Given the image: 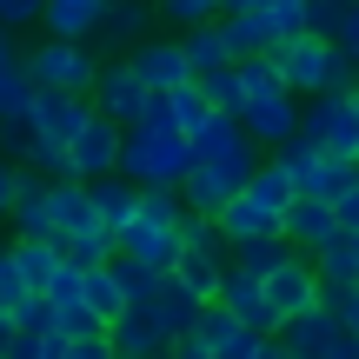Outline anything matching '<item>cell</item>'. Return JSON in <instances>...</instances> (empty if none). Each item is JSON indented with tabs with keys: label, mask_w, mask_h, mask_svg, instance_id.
Returning <instances> with one entry per match:
<instances>
[{
	"label": "cell",
	"mask_w": 359,
	"mask_h": 359,
	"mask_svg": "<svg viewBox=\"0 0 359 359\" xmlns=\"http://www.w3.org/2000/svg\"><path fill=\"white\" fill-rule=\"evenodd\" d=\"M180 53H187L193 80H200V74H213V67H226V60H233V47H226V34H219V13H213V20L180 27Z\"/></svg>",
	"instance_id": "cell-22"
},
{
	"label": "cell",
	"mask_w": 359,
	"mask_h": 359,
	"mask_svg": "<svg viewBox=\"0 0 359 359\" xmlns=\"http://www.w3.org/2000/svg\"><path fill=\"white\" fill-rule=\"evenodd\" d=\"M206 114H213V107H206V87H200V80H180V87H167V120L187 133V140L206 127Z\"/></svg>",
	"instance_id": "cell-28"
},
{
	"label": "cell",
	"mask_w": 359,
	"mask_h": 359,
	"mask_svg": "<svg viewBox=\"0 0 359 359\" xmlns=\"http://www.w3.org/2000/svg\"><path fill=\"white\" fill-rule=\"evenodd\" d=\"M353 107H359V80H353Z\"/></svg>",
	"instance_id": "cell-42"
},
{
	"label": "cell",
	"mask_w": 359,
	"mask_h": 359,
	"mask_svg": "<svg viewBox=\"0 0 359 359\" xmlns=\"http://www.w3.org/2000/svg\"><path fill=\"white\" fill-rule=\"evenodd\" d=\"M273 60H280V80L299 93V100H306V93H326V87H353V80H359V60L339 47L333 34H313V27L286 34L280 47H273Z\"/></svg>",
	"instance_id": "cell-2"
},
{
	"label": "cell",
	"mask_w": 359,
	"mask_h": 359,
	"mask_svg": "<svg viewBox=\"0 0 359 359\" xmlns=\"http://www.w3.org/2000/svg\"><path fill=\"white\" fill-rule=\"evenodd\" d=\"M259 286H266V299H273V313H280V320H286V313H299V306H313V299H326V293H320V273H313L306 253H286Z\"/></svg>",
	"instance_id": "cell-14"
},
{
	"label": "cell",
	"mask_w": 359,
	"mask_h": 359,
	"mask_svg": "<svg viewBox=\"0 0 359 359\" xmlns=\"http://www.w3.org/2000/svg\"><path fill=\"white\" fill-rule=\"evenodd\" d=\"M173 280L187 286L193 299H219V280H226V253H206V246H180Z\"/></svg>",
	"instance_id": "cell-23"
},
{
	"label": "cell",
	"mask_w": 359,
	"mask_h": 359,
	"mask_svg": "<svg viewBox=\"0 0 359 359\" xmlns=\"http://www.w3.org/2000/svg\"><path fill=\"white\" fill-rule=\"evenodd\" d=\"M219 7H226V0H154V13H160V20H173V27H193V20H213Z\"/></svg>",
	"instance_id": "cell-32"
},
{
	"label": "cell",
	"mask_w": 359,
	"mask_h": 359,
	"mask_svg": "<svg viewBox=\"0 0 359 359\" xmlns=\"http://www.w3.org/2000/svg\"><path fill=\"white\" fill-rule=\"evenodd\" d=\"M20 60V34H13V27H0V67H13Z\"/></svg>",
	"instance_id": "cell-40"
},
{
	"label": "cell",
	"mask_w": 359,
	"mask_h": 359,
	"mask_svg": "<svg viewBox=\"0 0 359 359\" xmlns=\"http://www.w3.org/2000/svg\"><path fill=\"white\" fill-rule=\"evenodd\" d=\"M114 167H120V120L87 114L80 133L67 140V173H74V180H100V173H114Z\"/></svg>",
	"instance_id": "cell-12"
},
{
	"label": "cell",
	"mask_w": 359,
	"mask_h": 359,
	"mask_svg": "<svg viewBox=\"0 0 359 359\" xmlns=\"http://www.w3.org/2000/svg\"><path fill=\"white\" fill-rule=\"evenodd\" d=\"M200 87H206V107H213V114H240V100H246V87H240V74H233V60L213 67V74H200Z\"/></svg>",
	"instance_id": "cell-30"
},
{
	"label": "cell",
	"mask_w": 359,
	"mask_h": 359,
	"mask_svg": "<svg viewBox=\"0 0 359 359\" xmlns=\"http://www.w3.org/2000/svg\"><path fill=\"white\" fill-rule=\"evenodd\" d=\"M7 359H67V333L60 326H13Z\"/></svg>",
	"instance_id": "cell-29"
},
{
	"label": "cell",
	"mask_w": 359,
	"mask_h": 359,
	"mask_svg": "<svg viewBox=\"0 0 359 359\" xmlns=\"http://www.w3.org/2000/svg\"><path fill=\"white\" fill-rule=\"evenodd\" d=\"M253 167H259V140L219 147V154H193L187 173H180V200H187V213H219V206L246 187Z\"/></svg>",
	"instance_id": "cell-5"
},
{
	"label": "cell",
	"mask_w": 359,
	"mask_h": 359,
	"mask_svg": "<svg viewBox=\"0 0 359 359\" xmlns=\"http://www.w3.org/2000/svg\"><path fill=\"white\" fill-rule=\"evenodd\" d=\"M40 7H47V0H0V27L27 34V27H40Z\"/></svg>",
	"instance_id": "cell-35"
},
{
	"label": "cell",
	"mask_w": 359,
	"mask_h": 359,
	"mask_svg": "<svg viewBox=\"0 0 359 359\" xmlns=\"http://www.w3.org/2000/svg\"><path fill=\"white\" fill-rule=\"evenodd\" d=\"M219 306H233L246 326H259V333H273L280 326V313H273V299H266V286H259V273H240L226 259V280H219Z\"/></svg>",
	"instance_id": "cell-18"
},
{
	"label": "cell",
	"mask_w": 359,
	"mask_h": 359,
	"mask_svg": "<svg viewBox=\"0 0 359 359\" xmlns=\"http://www.w3.org/2000/svg\"><path fill=\"white\" fill-rule=\"evenodd\" d=\"M313 273H320V293L333 299V293H346V286L359 280V233H346V226H333L320 246H313Z\"/></svg>",
	"instance_id": "cell-15"
},
{
	"label": "cell",
	"mask_w": 359,
	"mask_h": 359,
	"mask_svg": "<svg viewBox=\"0 0 359 359\" xmlns=\"http://www.w3.org/2000/svg\"><path fill=\"white\" fill-rule=\"evenodd\" d=\"M7 333H13V320H7V313H0V359H7Z\"/></svg>",
	"instance_id": "cell-41"
},
{
	"label": "cell",
	"mask_w": 359,
	"mask_h": 359,
	"mask_svg": "<svg viewBox=\"0 0 359 359\" xmlns=\"http://www.w3.org/2000/svg\"><path fill=\"white\" fill-rule=\"evenodd\" d=\"M27 100H34V80H27V67H20V60L0 67V120L27 114Z\"/></svg>",
	"instance_id": "cell-31"
},
{
	"label": "cell",
	"mask_w": 359,
	"mask_h": 359,
	"mask_svg": "<svg viewBox=\"0 0 359 359\" xmlns=\"http://www.w3.org/2000/svg\"><path fill=\"white\" fill-rule=\"evenodd\" d=\"M219 34H226V47H233V60L240 53H273L280 47V27H273V13L259 7H219Z\"/></svg>",
	"instance_id": "cell-17"
},
{
	"label": "cell",
	"mask_w": 359,
	"mask_h": 359,
	"mask_svg": "<svg viewBox=\"0 0 359 359\" xmlns=\"http://www.w3.org/2000/svg\"><path fill=\"white\" fill-rule=\"evenodd\" d=\"M240 127L253 133L259 147L293 140V133H299V93L293 87H259V93H246V100H240Z\"/></svg>",
	"instance_id": "cell-11"
},
{
	"label": "cell",
	"mask_w": 359,
	"mask_h": 359,
	"mask_svg": "<svg viewBox=\"0 0 359 359\" xmlns=\"http://www.w3.org/2000/svg\"><path fill=\"white\" fill-rule=\"evenodd\" d=\"M80 299H87L100 320L127 313V280H120V259H100V266H80Z\"/></svg>",
	"instance_id": "cell-24"
},
{
	"label": "cell",
	"mask_w": 359,
	"mask_h": 359,
	"mask_svg": "<svg viewBox=\"0 0 359 359\" xmlns=\"http://www.w3.org/2000/svg\"><path fill=\"white\" fill-rule=\"evenodd\" d=\"M180 219H187L180 187H140V206L120 226V253L140 259V266H173L180 259Z\"/></svg>",
	"instance_id": "cell-3"
},
{
	"label": "cell",
	"mask_w": 359,
	"mask_h": 359,
	"mask_svg": "<svg viewBox=\"0 0 359 359\" xmlns=\"http://www.w3.org/2000/svg\"><path fill=\"white\" fill-rule=\"evenodd\" d=\"M27 154V114H13V120H0V160H20Z\"/></svg>",
	"instance_id": "cell-36"
},
{
	"label": "cell",
	"mask_w": 359,
	"mask_h": 359,
	"mask_svg": "<svg viewBox=\"0 0 359 359\" xmlns=\"http://www.w3.org/2000/svg\"><path fill=\"white\" fill-rule=\"evenodd\" d=\"M60 253L74 259V266H100V259H114V253H120V233H114V226H100V219H80V226H67V233H60Z\"/></svg>",
	"instance_id": "cell-25"
},
{
	"label": "cell",
	"mask_w": 359,
	"mask_h": 359,
	"mask_svg": "<svg viewBox=\"0 0 359 359\" xmlns=\"http://www.w3.org/2000/svg\"><path fill=\"white\" fill-rule=\"evenodd\" d=\"M87 100H93V114H107V120H120V127H133V120H147V114H154V100H160V93L147 87V80L133 74L127 60H107L100 74H93Z\"/></svg>",
	"instance_id": "cell-9"
},
{
	"label": "cell",
	"mask_w": 359,
	"mask_h": 359,
	"mask_svg": "<svg viewBox=\"0 0 359 359\" xmlns=\"http://www.w3.org/2000/svg\"><path fill=\"white\" fill-rule=\"evenodd\" d=\"M333 226H339V219H333V200H320V193H293V200H286V213H280V233L299 246V253H313Z\"/></svg>",
	"instance_id": "cell-19"
},
{
	"label": "cell",
	"mask_w": 359,
	"mask_h": 359,
	"mask_svg": "<svg viewBox=\"0 0 359 359\" xmlns=\"http://www.w3.org/2000/svg\"><path fill=\"white\" fill-rule=\"evenodd\" d=\"M100 7L107 0H47V7H40V27H47V34H67V40H93Z\"/></svg>",
	"instance_id": "cell-26"
},
{
	"label": "cell",
	"mask_w": 359,
	"mask_h": 359,
	"mask_svg": "<svg viewBox=\"0 0 359 359\" xmlns=\"http://www.w3.org/2000/svg\"><path fill=\"white\" fill-rule=\"evenodd\" d=\"M140 34H154V0H107L93 40L100 47H133Z\"/></svg>",
	"instance_id": "cell-20"
},
{
	"label": "cell",
	"mask_w": 359,
	"mask_h": 359,
	"mask_svg": "<svg viewBox=\"0 0 359 359\" xmlns=\"http://www.w3.org/2000/svg\"><path fill=\"white\" fill-rule=\"evenodd\" d=\"M87 200H93V219H100V226H127V219H133V206H140V187H133V180L127 173H100V180H87Z\"/></svg>",
	"instance_id": "cell-21"
},
{
	"label": "cell",
	"mask_w": 359,
	"mask_h": 359,
	"mask_svg": "<svg viewBox=\"0 0 359 359\" xmlns=\"http://www.w3.org/2000/svg\"><path fill=\"white\" fill-rule=\"evenodd\" d=\"M333 313H339V320H346L353 333H359V280L346 286V293H333Z\"/></svg>",
	"instance_id": "cell-37"
},
{
	"label": "cell",
	"mask_w": 359,
	"mask_h": 359,
	"mask_svg": "<svg viewBox=\"0 0 359 359\" xmlns=\"http://www.w3.org/2000/svg\"><path fill=\"white\" fill-rule=\"evenodd\" d=\"M286 253H299V246L286 240V233H259V240H240V246H233L226 259H233V266H240V273H259V280H266V273L280 266Z\"/></svg>",
	"instance_id": "cell-27"
},
{
	"label": "cell",
	"mask_w": 359,
	"mask_h": 359,
	"mask_svg": "<svg viewBox=\"0 0 359 359\" xmlns=\"http://www.w3.org/2000/svg\"><path fill=\"white\" fill-rule=\"evenodd\" d=\"M107 346H114V359H167L173 353V339L160 333L154 320H147V313H114V320H107Z\"/></svg>",
	"instance_id": "cell-16"
},
{
	"label": "cell",
	"mask_w": 359,
	"mask_h": 359,
	"mask_svg": "<svg viewBox=\"0 0 359 359\" xmlns=\"http://www.w3.org/2000/svg\"><path fill=\"white\" fill-rule=\"evenodd\" d=\"M67 359H114V346H107V326H87V333H67Z\"/></svg>",
	"instance_id": "cell-34"
},
{
	"label": "cell",
	"mask_w": 359,
	"mask_h": 359,
	"mask_svg": "<svg viewBox=\"0 0 359 359\" xmlns=\"http://www.w3.org/2000/svg\"><path fill=\"white\" fill-rule=\"evenodd\" d=\"M87 114H93L87 93H74V87H34V100H27V133H34V140L67 147Z\"/></svg>",
	"instance_id": "cell-10"
},
{
	"label": "cell",
	"mask_w": 359,
	"mask_h": 359,
	"mask_svg": "<svg viewBox=\"0 0 359 359\" xmlns=\"http://www.w3.org/2000/svg\"><path fill=\"white\" fill-rule=\"evenodd\" d=\"M20 67H27L34 87H74V93H87L93 74H100V60L87 53V40H67V34H47L40 47H27Z\"/></svg>",
	"instance_id": "cell-8"
},
{
	"label": "cell",
	"mask_w": 359,
	"mask_h": 359,
	"mask_svg": "<svg viewBox=\"0 0 359 359\" xmlns=\"http://www.w3.org/2000/svg\"><path fill=\"white\" fill-rule=\"evenodd\" d=\"M187 160H193V140L180 127H154V120L120 127V173L133 187H180Z\"/></svg>",
	"instance_id": "cell-4"
},
{
	"label": "cell",
	"mask_w": 359,
	"mask_h": 359,
	"mask_svg": "<svg viewBox=\"0 0 359 359\" xmlns=\"http://www.w3.org/2000/svg\"><path fill=\"white\" fill-rule=\"evenodd\" d=\"M333 40H339V47H346L353 60H359V7L346 13V20H339V34H333Z\"/></svg>",
	"instance_id": "cell-39"
},
{
	"label": "cell",
	"mask_w": 359,
	"mask_h": 359,
	"mask_svg": "<svg viewBox=\"0 0 359 359\" xmlns=\"http://www.w3.org/2000/svg\"><path fill=\"white\" fill-rule=\"evenodd\" d=\"M13 187H20V160H0V219L13 206Z\"/></svg>",
	"instance_id": "cell-38"
},
{
	"label": "cell",
	"mask_w": 359,
	"mask_h": 359,
	"mask_svg": "<svg viewBox=\"0 0 359 359\" xmlns=\"http://www.w3.org/2000/svg\"><path fill=\"white\" fill-rule=\"evenodd\" d=\"M180 359H273L280 353V339L259 333V326H246L233 306H219V299H200V313H193V326L173 339Z\"/></svg>",
	"instance_id": "cell-1"
},
{
	"label": "cell",
	"mask_w": 359,
	"mask_h": 359,
	"mask_svg": "<svg viewBox=\"0 0 359 359\" xmlns=\"http://www.w3.org/2000/svg\"><path fill=\"white\" fill-rule=\"evenodd\" d=\"M120 60H127L154 93H167V87H180V80H193V67H187V53H180V40H154V34H140L133 47H120Z\"/></svg>",
	"instance_id": "cell-13"
},
{
	"label": "cell",
	"mask_w": 359,
	"mask_h": 359,
	"mask_svg": "<svg viewBox=\"0 0 359 359\" xmlns=\"http://www.w3.org/2000/svg\"><path fill=\"white\" fill-rule=\"evenodd\" d=\"M299 140H313L320 154L359 160V107H353V87L306 93V100H299Z\"/></svg>",
	"instance_id": "cell-7"
},
{
	"label": "cell",
	"mask_w": 359,
	"mask_h": 359,
	"mask_svg": "<svg viewBox=\"0 0 359 359\" xmlns=\"http://www.w3.org/2000/svg\"><path fill=\"white\" fill-rule=\"evenodd\" d=\"M27 293H34V286L20 280V259H13V246H0V313H13Z\"/></svg>",
	"instance_id": "cell-33"
},
{
	"label": "cell",
	"mask_w": 359,
	"mask_h": 359,
	"mask_svg": "<svg viewBox=\"0 0 359 359\" xmlns=\"http://www.w3.org/2000/svg\"><path fill=\"white\" fill-rule=\"evenodd\" d=\"M273 339H280L286 359H359V333L333 313V299H313V306L286 313L273 326Z\"/></svg>",
	"instance_id": "cell-6"
}]
</instances>
